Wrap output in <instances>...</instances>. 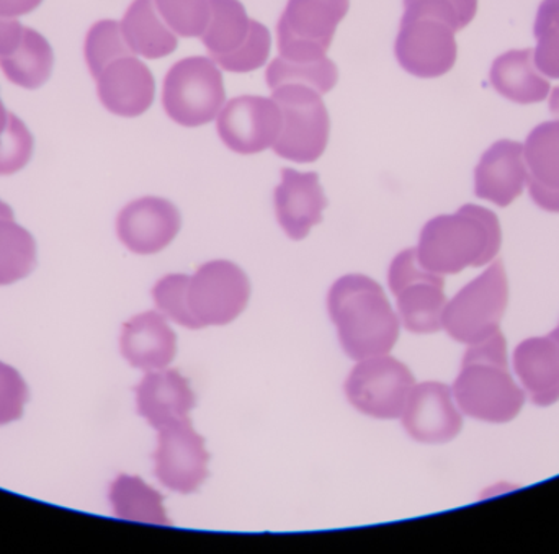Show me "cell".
Segmentation results:
<instances>
[{
    "label": "cell",
    "mask_w": 559,
    "mask_h": 554,
    "mask_svg": "<svg viewBox=\"0 0 559 554\" xmlns=\"http://www.w3.org/2000/svg\"><path fill=\"white\" fill-rule=\"evenodd\" d=\"M272 92V98L282 111V131L275 141L274 153L293 162H316L328 147L331 130L321 94L301 84L280 85Z\"/></svg>",
    "instance_id": "obj_7"
},
{
    "label": "cell",
    "mask_w": 559,
    "mask_h": 554,
    "mask_svg": "<svg viewBox=\"0 0 559 554\" xmlns=\"http://www.w3.org/2000/svg\"><path fill=\"white\" fill-rule=\"evenodd\" d=\"M328 310L342 349L355 362L384 356L396 346L400 317L373 278L361 274L338 278L329 290Z\"/></svg>",
    "instance_id": "obj_1"
},
{
    "label": "cell",
    "mask_w": 559,
    "mask_h": 554,
    "mask_svg": "<svg viewBox=\"0 0 559 554\" xmlns=\"http://www.w3.org/2000/svg\"><path fill=\"white\" fill-rule=\"evenodd\" d=\"M274 202L278 225L293 241L305 239L322 221V212L329 205L318 173L298 172L288 167L282 170Z\"/></svg>",
    "instance_id": "obj_18"
},
{
    "label": "cell",
    "mask_w": 559,
    "mask_h": 554,
    "mask_svg": "<svg viewBox=\"0 0 559 554\" xmlns=\"http://www.w3.org/2000/svg\"><path fill=\"white\" fill-rule=\"evenodd\" d=\"M455 29L432 16L401 19L394 55L404 71L416 77L433 79L452 71L456 62Z\"/></svg>",
    "instance_id": "obj_12"
},
{
    "label": "cell",
    "mask_w": 559,
    "mask_h": 554,
    "mask_svg": "<svg viewBox=\"0 0 559 554\" xmlns=\"http://www.w3.org/2000/svg\"><path fill=\"white\" fill-rule=\"evenodd\" d=\"M228 149L238 154H258L274 147L282 131V111L274 98L261 95L236 97L219 111L216 124Z\"/></svg>",
    "instance_id": "obj_14"
},
{
    "label": "cell",
    "mask_w": 559,
    "mask_h": 554,
    "mask_svg": "<svg viewBox=\"0 0 559 554\" xmlns=\"http://www.w3.org/2000/svg\"><path fill=\"white\" fill-rule=\"evenodd\" d=\"M41 2L43 0H0V16L19 19L38 9Z\"/></svg>",
    "instance_id": "obj_39"
},
{
    "label": "cell",
    "mask_w": 559,
    "mask_h": 554,
    "mask_svg": "<svg viewBox=\"0 0 559 554\" xmlns=\"http://www.w3.org/2000/svg\"><path fill=\"white\" fill-rule=\"evenodd\" d=\"M35 140L26 124L10 113L5 131L0 134V176H12L25 169L33 156Z\"/></svg>",
    "instance_id": "obj_33"
},
{
    "label": "cell",
    "mask_w": 559,
    "mask_h": 554,
    "mask_svg": "<svg viewBox=\"0 0 559 554\" xmlns=\"http://www.w3.org/2000/svg\"><path fill=\"white\" fill-rule=\"evenodd\" d=\"M2 218H13V212L12 208H10V206L7 205L5 202H2V200H0V219Z\"/></svg>",
    "instance_id": "obj_42"
},
{
    "label": "cell",
    "mask_w": 559,
    "mask_h": 554,
    "mask_svg": "<svg viewBox=\"0 0 559 554\" xmlns=\"http://www.w3.org/2000/svg\"><path fill=\"white\" fill-rule=\"evenodd\" d=\"M350 0H288L277 25L280 56L292 61L328 58Z\"/></svg>",
    "instance_id": "obj_10"
},
{
    "label": "cell",
    "mask_w": 559,
    "mask_h": 554,
    "mask_svg": "<svg viewBox=\"0 0 559 554\" xmlns=\"http://www.w3.org/2000/svg\"><path fill=\"white\" fill-rule=\"evenodd\" d=\"M514 369L535 405H555L559 399V327L548 336L519 344Z\"/></svg>",
    "instance_id": "obj_22"
},
{
    "label": "cell",
    "mask_w": 559,
    "mask_h": 554,
    "mask_svg": "<svg viewBox=\"0 0 559 554\" xmlns=\"http://www.w3.org/2000/svg\"><path fill=\"white\" fill-rule=\"evenodd\" d=\"M527 185L524 144L499 141L492 144L479 160L475 172V193L506 208L522 195Z\"/></svg>",
    "instance_id": "obj_20"
},
{
    "label": "cell",
    "mask_w": 559,
    "mask_h": 554,
    "mask_svg": "<svg viewBox=\"0 0 559 554\" xmlns=\"http://www.w3.org/2000/svg\"><path fill=\"white\" fill-rule=\"evenodd\" d=\"M120 26L131 51L143 58H166L179 46L176 33L164 22L154 0H133Z\"/></svg>",
    "instance_id": "obj_25"
},
{
    "label": "cell",
    "mask_w": 559,
    "mask_h": 554,
    "mask_svg": "<svg viewBox=\"0 0 559 554\" xmlns=\"http://www.w3.org/2000/svg\"><path fill=\"white\" fill-rule=\"evenodd\" d=\"M524 157L532 200L545 212L559 213V120L528 134Z\"/></svg>",
    "instance_id": "obj_23"
},
{
    "label": "cell",
    "mask_w": 559,
    "mask_h": 554,
    "mask_svg": "<svg viewBox=\"0 0 559 554\" xmlns=\"http://www.w3.org/2000/svg\"><path fill=\"white\" fill-rule=\"evenodd\" d=\"M133 52L124 41L120 23L115 20H100L94 23L85 36L84 56L92 77H97L102 69L120 58V56Z\"/></svg>",
    "instance_id": "obj_30"
},
{
    "label": "cell",
    "mask_w": 559,
    "mask_h": 554,
    "mask_svg": "<svg viewBox=\"0 0 559 554\" xmlns=\"http://www.w3.org/2000/svg\"><path fill=\"white\" fill-rule=\"evenodd\" d=\"M23 35V25L16 19L0 16V58L10 55L19 45Z\"/></svg>",
    "instance_id": "obj_37"
},
{
    "label": "cell",
    "mask_w": 559,
    "mask_h": 554,
    "mask_svg": "<svg viewBox=\"0 0 559 554\" xmlns=\"http://www.w3.org/2000/svg\"><path fill=\"white\" fill-rule=\"evenodd\" d=\"M28 401V386L12 365L0 362V425L19 421Z\"/></svg>",
    "instance_id": "obj_35"
},
{
    "label": "cell",
    "mask_w": 559,
    "mask_h": 554,
    "mask_svg": "<svg viewBox=\"0 0 559 554\" xmlns=\"http://www.w3.org/2000/svg\"><path fill=\"white\" fill-rule=\"evenodd\" d=\"M491 82L502 97L515 104H538L550 92V82L535 65L532 49L499 56L492 62Z\"/></svg>",
    "instance_id": "obj_24"
},
{
    "label": "cell",
    "mask_w": 559,
    "mask_h": 554,
    "mask_svg": "<svg viewBox=\"0 0 559 554\" xmlns=\"http://www.w3.org/2000/svg\"><path fill=\"white\" fill-rule=\"evenodd\" d=\"M251 298V281L239 265L210 261L189 278V303L200 326H226L241 316Z\"/></svg>",
    "instance_id": "obj_11"
},
{
    "label": "cell",
    "mask_w": 559,
    "mask_h": 554,
    "mask_svg": "<svg viewBox=\"0 0 559 554\" xmlns=\"http://www.w3.org/2000/svg\"><path fill=\"white\" fill-rule=\"evenodd\" d=\"M388 284L396 297L401 326L414 334H433L442 329L447 306L443 277L427 270L416 249H406L391 262Z\"/></svg>",
    "instance_id": "obj_8"
},
{
    "label": "cell",
    "mask_w": 559,
    "mask_h": 554,
    "mask_svg": "<svg viewBox=\"0 0 559 554\" xmlns=\"http://www.w3.org/2000/svg\"><path fill=\"white\" fill-rule=\"evenodd\" d=\"M95 81L98 100L118 117H140L153 105L156 94L153 72L134 52L108 62Z\"/></svg>",
    "instance_id": "obj_17"
},
{
    "label": "cell",
    "mask_w": 559,
    "mask_h": 554,
    "mask_svg": "<svg viewBox=\"0 0 559 554\" xmlns=\"http://www.w3.org/2000/svg\"><path fill=\"white\" fill-rule=\"evenodd\" d=\"M550 111L559 120V87L555 88L550 97Z\"/></svg>",
    "instance_id": "obj_40"
},
{
    "label": "cell",
    "mask_w": 559,
    "mask_h": 554,
    "mask_svg": "<svg viewBox=\"0 0 559 554\" xmlns=\"http://www.w3.org/2000/svg\"><path fill=\"white\" fill-rule=\"evenodd\" d=\"M115 516L128 522L170 526L163 496L141 478L120 474L108 493Z\"/></svg>",
    "instance_id": "obj_27"
},
{
    "label": "cell",
    "mask_w": 559,
    "mask_h": 554,
    "mask_svg": "<svg viewBox=\"0 0 559 554\" xmlns=\"http://www.w3.org/2000/svg\"><path fill=\"white\" fill-rule=\"evenodd\" d=\"M265 81L271 91H275L280 85L301 84L324 95L337 84L338 71L337 65L329 58L314 59V61H292V59L278 56L269 64L267 71H265Z\"/></svg>",
    "instance_id": "obj_29"
},
{
    "label": "cell",
    "mask_w": 559,
    "mask_h": 554,
    "mask_svg": "<svg viewBox=\"0 0 559 554\" xmlns=\"http://www.w3.org/2000/svg\"><path fill=\"white\" fill-rule=\"evenodd\" d=\"M197 398L189 380L177 370L160 369L146 372L136 386L138 414L159 429L189 419Z\"/></svg>",
    "instance_id": "obj_19"
},
{
    "label": "cell",
    "mask_w": 559,
    "mask_h": 554,
    "mask_svg": "<svg viewBox=\"0 0 559 554\" xmlns=\"http://www.w3.org/2000/svg\"><path fill=\"white\" fill-rule=\"evenodd\" d=\"M36 265V242L13 218L0 219V287L16 284Z\"/></svg>",
    "instance_id": "obj_28"
},
{
    "label": "cell",
    "mask_w": 559,
    "mask_h": 554,
    "mask_svg": "<svg viewBox=\"0 0 559 554\" xmlns=\"http://www.w3.org/2000/svg\"><path fill=\"white\" fill-rule=\"evenodd\" d=\"M508 301V277L504 265L498 261L447 301L442 329L456 342H483L498 333Z\"/></svg>",
    "instance_id": "obj_6"
},
{
    "label": "cell",
    "mask_w": 559,
    "mask_h": 554,
    "mask_svg": "<svg viewBox=\"0 0 559 554\" xmlns=\"http://www.w3.org/2000/svg\"><path fill=\"white\" fill-rule=\"evenodd\" d=\"M52 65H55V55H52L51 45L41 33L29 26H23L22 39L15 49L0 58L3 75L12 84L29 91H35L48 82Z\"/></svg>",
    "instance_id": "obj_26"
},
{
    "label": "cell",
    "mask_w": 559,
    "mask_h": 554,
    "mask_svg": "<svg viewBox=\"0 0 559 554\" xmlns=\"http://www.w3.org/2000/svg\"><path fill=\"white\" fill-rule=\"evenodd\" d=\"M180 226L182 216L174 203L143 196L118 213L117 234L128 251L150 255L166 249L179 234Z\"/></svg>",
    "instance_id": "obj_16"
},
{
    "label": "cell",
    "mask_w": 559,
    "mask_h": 554,
    "mask_svg": "<svg viewBox=\"0 0 559 554\" xmlns=\"http://www.w3.org/2000/svg\"><path fill=\"white\" fill-rule=\"evenodd\" d=\"M157 12L176 35L199 38L209 26V0H154Z\"/></svg>",
    "instance_id": "obj_32"
},
{
    "label": "cell",
    "mask_w": 559,
    "mask_h": 554,
    "mask_svg": "<svg viewBox=\"0 0 559 554\" xmlns=\"http://www.w3.org/2000/svg\"><path fill=\"white\" fill-rule=\"evenodd\" d=\"M498 216L478 205H465L453 215L437 216L424 226L417 257L427 270L460 274L489 264L501 249Z\"/></svg>",
    "instance_id": "obj_2"
},
{
    "label": "cell",
    "mask_w": 559,
    "mask_h": 554,
    "mask_svg": "<svg viewBox=\"0 0 559 554\" xmlns=\"http://www.w3.org/2000/svg\"><path fill=\"white\" fill-rule=\"evenodd\" d=\"M10 111L3 107L2 100H0V134L5 131L7 123H9Z\"/></svg>",
    "instance_id": "obj_41"
},
{
    "label": "cell",
    "mask_w": 559,
    "mask_h": 554,
    "mask_svg": "<svg viewBox=\"0 0 559 554\" xmlns=\"http://www.w3.org/2000/svg\"><path fill=\"white\" fill-rule=\"evenodd\" d=\"M212 15L202 38L210 58L228 72H252L271 55V32L249 19L239 0H209Z\"/></svg>",
    "instance_id": "obj_4"
},
{
    "label": "cell",
    "mask_w": 559,
    "mask_h": 554,
    "mask_svg": "<svg viewBox=\"0 0 559 554\" xmlns=\"http://www.w3.org/2000/svg\"><path fill=\"white\" fill-rule=\"evenodd\" d=\"M460 411L478 421L504 424L524 408L525 392L509 372L508 349L501 330L466 350L453 383Z\"/></svg>",
    "instance_id": "obj_3"
},
{
    "label": "cell",
    "mask_w": 559,
    "mask_h": 554,
    "mask_svg": "<svg viewBox=\"0 0 559 554\" xmlns=\"http://www.w3.org/2000/svg\"><path fill=\"white\" fill-rule=\"evenodd\" d=\"M538 45L534 51V61L538 71L548 79H559V32L545 28L535 32Z\"/></svg>",
    "instance_id": "obj_36"
},
{
    "label": "cell",
    "mask_w": 559,
    "mask_h": 554,
    "mask_svg": "<svg viewBox=\"0 0 559 554\" xmlns=\"http://www.w3.org/2000/svg\"><path fill=\"white\" fill-rule=\"evenodd\" d=\"M209 463L205 438L193 429L190 419L157 431L154 473L170 491L195 493L209 478Z\"/></svg>",
    "instance_id": "obj_13"
},
{
    "label": "cell",
    "mask_w": 559,
    "mask_h": 554,
    "mask_svg": "<svg viewBox=\"0 0 559 554\" xmlns=\"http://www.w3.org/2000/svg\"><path fill=\"white\" fill-rule=\"evenodd\" d=\"M545 28H555L559 32V0H544L542 2L537 20H535V32Z\"/></svg>",
    "instance_id": "obj_38"
},
{
    "label": "cell",
    "mask_w": 559,
    "mask_h": 554,
    "mask_svg": "<svg viewBox=\"0 0 559 554\" xmlns=\"http://www.w3.org/2000/svg\"><path fill=\"white\" fill-rule=\"evenodd\" d=\"M462 414L450 386L426 382L414 385L401 419L414 441L440 445L453 441L460 434L463 427Z\"/></svg>",
    "instance_id": "obj_15"
},
{
    "label": "cell",
    "mask_w": 559,
    "mask_h": 554,
    "mask_svg": "<svg viewBox=\"0 0 559 554\" xmlns=\"http://www.w3.org/2000/svg\"><path fill=\"white\" fill-rule=\"evenodd\" d=\"M225 101L223 74L212 58H183L164 77V110L170 120L182 127L212 123L223 110Z\"/></svg>",
    "instance_id": "obj_5"
},
{
    "label": "cell",
    "mask_w": 559,
    "mask_h": 554,
    "mask_svg": "<svg viewBox=\"0 0 559 554\" xmlns=\"http://www.w3.org/2000/svg\"><path fill=\"white\" fill-rule=\"evenodd\" d=\"M414 385L411 370L390 353H384L357 360L345 382V395L361 414L391 421L403 416Z\"/></svg>",
    "instance_id": "obj_9"
},
{
    "label": "cell",
    "mask_w": 559,
    "mask_h": 554,
    "mask_svg": "<svg viewBox=\"0 0 559 554\" xmlns=\"http://www.w3.org/2000/svg\"><path fill=\"white\" fill-rule=\"evenodd\" d=\"M478 12V0H404L406 15L432 16L456 33L469 25Z\"/></svg>",
    "instance_id": "obj_34"
},
{
    "label": "cell",
    "mask_w": 559,
    "mask_h": 554,
    "mask_svg": "<svg viewBox=\"0 0 559 554\" xmlns=\"http://www.w3.org/2000/svg\"><path fill=\"white\" fill-rule=\"evenodd\" d=\"M189 275L170 274L153 288L154 303L160 314L187 329H200L189 303Z\"/></svg>",
    "instance_id": "obj_31"
},
{
    "label": "cell",
    "mask_w": 559,
    "mask_h": 554,
    "mask_svg": "<svg viewBox=\"0 0 559 554\" xmlns=\"http://www.w3.org/2000/svg\"><path fill=\"white\" fill-rule=\"evenodd\" d=\"M120 350L134 369L143 372L167 369L176 359L177 336L164 314L146 311L124 323Z\"/></svg>",
    "instance_id": "obj_21"
}]
</instances>
